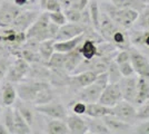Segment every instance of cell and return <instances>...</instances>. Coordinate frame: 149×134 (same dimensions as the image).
Segmentation results:
<instances>
[{
    "mask_svg": "<svg viewBox=\"0 0 149 134\" xmlns=\"http://www.w3.org/2000/svg\"><path fill=\"white\" fill-rule=\"evenodd\" d=\"M104 10L109 16V18L116 25L125 30L129 29L131 26L137 21L139 13L134 9H121L117 8L112 4H104Z\"/></svg>",
    "mask_w": 149,
    "mask_h": 134,
    "instance_id": "obj_1",
    "label": "cell"
},
{
    "mask_svg": "<svg viewBox=\"0 0 149 134\" xmlns=\"http://www.w3.org/2000/svg\"><path fill=\"white\" fill-rule=\"evenodd\" d=\"M108 84H109V79H108V75L106 72L97 75L93 83L89 84L88 86L84 87V88H80V91L78 92V95H77L78 101L85 103L98 102V98H99L101 92Z\"/></svg>",
    "mask_w": 149,
    "mask_h": 134,
    "instance_id": "obj_2",
    "label": "cell"
},
{
    "mask_svg": "<svg viewBox=\"0 0 149 134\" xmlns=\"http://www.w3.org/2000/svg\"><path fill=\"white\" fill-rule=\"evenodd\" d=\"M49 17L48 13H40L37 17V19L33 21V24L26 30V37L30 39H35L37 41H44L47 39H50L49 32H48V26H49Z\"/></svg>",
    "mask_w": 149,
    "mask_h": 134,
    "instance_id": "obj_3",
    "label": "cell"
},
{
    "mask_svg": "<svg viewBox=\"0 0 149 134\" xmlns=\"http://www.w3.org/2000/svg\"><path fill=\"white\" fill-rule=\"evenodd\" d=\"M17 96L26 103H32L35 97L37 96L38 92L45 87L50 86L47 82L44 81H33V82H27V83H17Z\"/></svg>",
    "mask_w": 149,
    "mask_h": 134,
    "instance_id": "obj_4",
    "label": "cell"
},
{
    "mask_svg": "<svg viewBox=\"0 0 149 134\" xmlns=\"http://www.w3.org/2000/svg\"><path fill=\"white\" fill-rule=\"evenodd\" d=\"M30 69V64L22 57H17L13 64L9 66L6 74V78L8 82L11 83H20L28 76Z\"/></svg>",
    "mask_w": 149,
    "mask_h": 134,
    "instance_id": "obj_5",
    "label": "cell"
},
{
    "mask_svg": "<svg viewBox=\"0 0 149 134\" xmlns=\"http://www.w3.org/2000/svg\"><path fill=\"white\" fill-rule=\"evenodd\" d=\"M35 109L40 114L46 115L49 119H58V120H66L67 117V109L63 104L58 101H50L46 104L35 105Z\"/></svg>",
    "mask_w": 149,
    "mask_h": 134,
    "instance_id": "obj_6",
    "label": "cell"
},
{
    "mask_svg": "<svg viewBox=\"0 0 149 134\" xmlns=\"http://www.w3.org/2000/svg\"><path fill=\"white\" fill-rule=\"evenodd\" d=\"M111 115L129 124H134L137 121V109L134 107L132 103L127 102L125 100L112 106Z\"/></svg>",
    "mask_w": 149,
    "mask_h": 134,
    "instance_id": "obj_7",
    "label": "cell"
},
{
    "mask_svg": "<svg viewBox=\"0 0 149 134\" xmlns=\"http://www.w3.org/2000/svg\"><path fill=\"white\" fill-rule=\"evenodd\" d=\"M123 100L124 98H123L119 83H109L101 92L98 98V103L108 107H112Z\"/></svg>",
    "mask_w": 149,
    "mask_h": 134,
    "instance_id": "obj_8",
    "label": "cell"
},
{
    "mask_svg": "<svg viewBox=\"0 0 149 134\" xmlns=\"http://www.w3.org/2000/svg\"><path fill=\"white\" fill-rule=\"evenodd\" d=\"M129 56H130V63L134 67L135 74L138 76L143 77L149 81V59L143 53L135 49V48H129Z\"/></svg>",
    "mask_w": 149,
    "mask_h": 134,
    "instance_id": "obj_9",
    "label": "cell"
},
{
    "mask_svg": "<svg viewBox=\"0 0 149 134\" xmlns=\"http://www.w3.org/2000/svg\"><path fill=\"white\" fill-rule=\"evenodd\" d=\"M21 11V8L13 1L5 0L0 5V28H9Z\"/></svg>",
    "mask_w": 149,
    "mask_h": 134,
    "instance_id": "obj_10",
    "label": "cell"
},
{
    "mask_svg": "<svg viewBox=\"0 0 149 134\" xmlns=\"http://www.w3.org/2000/svg\"><path fill=\"white\" fill-rule=\"evenodd\" d=\"M106 41L111 43L116 48L119 49H129L130 48V39L125 29L116 25L104 38Z\"/></svg>",
    "mask_w": 149,
    "mask_h": 134,
    "instance_id": "obj_11",
    "label": "cell"
},
{
    "mask_svg": "<svg viewBox=\"0 0 149 134\" xmlns=\"http://www.w3.org/2000/svg\"><path fill=\"white\" fill-rule=\"evenodd\" d=\"M26 32H19L11 27H9V30H3L2 35H0V43H3L13 49L19 48L26 41Z\"/></svg>",
    "mask_w": 149,
    "mask_h": 134,
    "instance_id": "obj_12",
    "label": "cell"
},
{
    "mask_svg": "<svg viewBox=\"0 0 149 134\" xmlns=\"http://www.w3.org/2000/svg\"><path fill=\"white\" fill-rule=\"evenodd\" d=\"M85 32L84 26L79 22H66L65 25L59 27L55 40H67L74 38L79 35H82Z\"/></svg>",
    "mask_w": 149,
    "mask_h": 134,
    "instance_id": "obj_13",
    "label": "cell"
},
{
    "mask_svg": "<svg viewBox=\"0 0 149 134\" xmlns=\"http://www.w3.org/2000/svg\"><path fill=\"white\" fill-rule=\"evenodd\" d=\"M39 13L37 10H21L10 27L19 32H26L33 24V21L37 19Z\"/></svg>",
    "mask_w": 149,
    "mask_h": 134,
    "instance_id": "obj_14",
    "label": "cell"
},
{
    "mask_svg": "<svg viewBox=\"0 0 149 134\" xmlns=\"http://www.w3.org/2000/svg\"><path fill=\"white\" fill-rule=\"evenodd\" d=\"M96 77H97V74H95L90 70L74 73L72 75L68 76V85L72 86L74 88H84L89 84L93 83Z\"/></svg>",
    "mask_w": 149,
    "mask_h": 134,
    "instance_id": "obj_15",
    "label": "cell"
},
{
    "mask_svg": "<svg viewBox=\"0 0 149 134\" xmlns=\"http://www.w3.org/2000/svg\"><path fill=\"white\" fill-rule=\"evenodd\" d=\"M120 89H121V94L123 98L125 101L129 103L135 102V97H136V89H137V77L128 76V77H121V79L118 82Z\"/></svg>",
    "mask_w": 149,
    "mask_h": 134,
    "instance_id": "obj_16",
    "label": "cell"
},
{
    "mask_svg": "<svg viewBox=\"0 0 149 134\" xmlns=\"http://www.w3.org/2000/svg\"><path fill=\"white\" fill-rule=\"evenodd\" d=\"M101 119H102V121H104V123L106 124V126L109 130L110 133H116V134L129 133L130 130H132L131 124L119 120V119H117L113 115H106V116L101 117Z\"/></svg>",
    "mask_w": 149,
    "mask_h": 134,
    "instance_id": "obj_17",
    "label": "cell"
},
{
    "mask_svg": "<svg viewBox=\"0 0 149 134\" xmlns=\"http://www.w3.org/2000/svg\"><path fill=\"white\" fill-rule=\"evenodd\" d=\"M66 124L68 126L69 133L71 134H87L88 133V125L86 120L81 117V115L71 114L67 115L66 117Z\"/></svg>",
    "mask_w": 149,
    "mask_h": 134,
    "instance_id": "obj_18",
    "label": "cell"
},
{
    "mask_svg": "<svg viewBox=\"0 0 149 134\" xmlns=\"http://www.w3.org/2000/svg\"><path fill=\"white\" fill-rule=\"evenodd\" d=\"M0 98L2 106H13L17 100V89L11 82H5L0 88Z\"/></svg>",
    "mask_w": 149,
    "mask_h": 134,
    "instance_id": "obj_19",
    "label": "cell"
},
{
    "mask_svg": "<svg viewBox=\"0 0 149 134\" xmlns=\"http://www.w3.org/2000/svg\"><path fill=\"white\" fill-rule=\"evenodd\" d=\"M84 39H85V34L79 35V36H77L74 38L67 39V40H55L54 48H55V51L69 53V51H74L76 47H78Z\"/></svg>",
    "mask_w": 149,
    "mask_h": 134,
    "instance_id": "obj_20",
    "label": "cell"
},
{
    "mask_svg": "<svg viewBox=\"0 0 149 134\" xmlns=\"http://www.w3.org/2000/svg\"><path fill=\"white\" fill-rule=\"evenodd\" d=\"M85 115L88 117H97L101 119L106 115H111V107L105 106L98 102L86 103Z\"/></svg>",
    "mask_w": 149,
    "mask_h": 134,
    "instance_id": "obj_21",
    "label": "cell"
},
{
    "mask_svg": "<svg viewBox=\"0 0 149 134\" xmlns=\"http://www.w3.org/2000/svg\"><path fill=\"white\" fill-rule=\"evenodd\" d=\"M147 100H149V81L143 77H137V89L136 97H135V104L141 105Z\"/></svg>",
    "mask_w": 149,
    "mask_h": 134,
    "instance_id": "obj_22",
    "label": "cell"
},
{
    "mask_svg": "<svg viewBox=\"0 0 149 134\" xmlns=\"http://www.w3.org/2000/svg\"><path fill=\"white\" fill-rule=\"evenodd\" d=\"M82 59L84 58H82L80 51H79V46L76 47L74 51L66 53V60H65V66H63L65 72L71 74L78 67V65L80 64Z\"/></svg>",
    "mask_w": 149,
    "mask_h": 134,
    "instance_id": "obj_23",
    "label": "cell"
},
{
    "mask_svg": "<svg viewBox=\"0 0 149 134\" xmlns=\"http://www.w3.org/2000/svg\"><path fill=\"white\" fill-rule=\"evenodd\" d=\"M112 5L121 9H134L140 13L146 5L148 4L147 0H110Z\"/></svg>",
    "mask_w": 149,
    "mask_h": 134,
    "instance_id": "obj_24",
    "label": "cell"
},
{
    "mask_svg": "<svg viewBox=\"0 0 149 134\" xmlns=\"http://www.w3.org/2000/svg\"><path fill=\"white\" fill-rule=\"evenodd\" d=\"M79 51L84 59L90 60L97 57V44L91 39H84L79 45Z\"/></svg>",
    "mask_w": 149,
    "mask_h": 134,
    "instance_id": "obj_25",
    "label": "cell"
},
{
    "mask_svg": "<svg viewBox=\"0 0 149 134\" xmlns=\"http://www.w3.org/2000/svg\"><path fill=\"white\" fill-rule=\"evenodd\" d=\"M88 125V133L91 134H109V130L107 128L102 119L97 117H85Z\"/></svg>",
    "mask_w": 149,
    "mask_h": 134,
    "instance_id": "obj_26",
    "label": "cell"
},
{
    "mask_svg": "<svg viewBox=\"0 0 149 134\" xmlns=\"http://www.w3.org/2000/svg\"><path fill=\"white\" fill-rule=\"evenodd\" d=\"M13 131L15 134H30L31 126L25 121L17 109H13Z\"/></svg>",
    "mask_w": 149,
    "mask_h": 134,
    "instance_id": "obj_27",
    "label": "cell"
},
{
    "mask_svg": "<svg viewBox=\"0 0 149 134\" xmlns=\"http://www.w3.org/2000/svg\"><path fill=\"white\" fill-rule=\"evenodd\" d=\"M47 133L49 134H68L69 130L65 120L50 119L47 121Z\"/></svg>",
    "mask_w": 149,
    "mask_h": 134,
    "instance_id": "obj_28",
    "label": "cell"
},
{
    "mask_svg": "<svg viewBox=\"0 0 149 134\" xmlns=\"http://www.w3.org/2000/svg\"><path fill=\"white\" fill-rule=\"evenodd\" d=\"M54 43L55 39H47L44 41H40L39 46H38V53L41 57V60L45 64L48 62V59L51 57V55L55 53V48H54Z\"/></svg>",
    "mask_w": 149,
    "mask_h": 134,
    "instance_id": "obj_29",
    "label": "cell"
},
{
    "mask_svg": "<svg viewBox=\"0 0 149 134\" xmlns=\"http://www.w3.org/2000/svg\"><path fill=\"white\" fill-rule=\"evenodd\" d=\"M65 60H66V53L55 51L45 65L47 67L51 68L52 70H63L65 72V69H63Z\"/></svg>",
    "mask_w": 149,
    "mask_h": 134,
    "instance_id": "obj_30",
    "label": "cell"
},
{
    "mask_svg": "<svg viewBox=\"0 0 149 134\" xmlns=\"http://www.w3.org/2000/svg\"><path fill=\"white\" fill-rule=\"evenodd\" d=\"M88 11H89V16H90V20H91V24H93V28L98 32L99 29V24H100V9L98 6V2L96 0H91L88 2Z\"/></svg>",
    "mask_w": 149,
    "mask_h": 134,
    "instance_id": "obj_31",
    "label": "cell"
},
{
    "mask_svg": "<svg viewBox=\"0 0 149 134\" xmlns=\"http://www.w3.org/2000/svg\"><path fill=\"white\" fill-rule=\"evenodd\" d=\"M129 39H130V44L135 46H143L149 48V30L134 32Z\"/></svg>",
    "mask_w": 149,
    "mask_h": 134,
    "instance_id": "obj_32",
    "label": "cell"
},
{
    "mask_svg": "<svg viewBox=\"0 0 149 134\" xmlns=\"http://www.w3.org/2000/svg\"><path fill=\"white\" fill-rule=\"evenodd\" d=\"M18 57H22L26 59L29 64H35V63H41V57L39 55L37 49H32L29 47H25L22 49H20Z\"/></svg>",
    "mask_w": 149,
    "mask_h": 134,
    "instance_id": "obj_33",
    "label": "cell"
},
{
    "mask_svg": "<svg viewBox=\"0 0 149 134\" xmlns=\"http://www.w3.org/2000/svg\"><path fill=\"white\" fill-rule=\"evenodd\" d=\"M52 100H55V95H54L51 87L48 86V87H45L38 92L37 96L35 97L32 103H33V105H41V104H46Z\"/></svg>",
    "mask_w": 149,
    "mask_h": 134,
    "instance_id": "obj_34",
    "label": "cell"
},
{
    "mask_svg": "<svg viewBox=\"0 0 149 134\" xmlns=\"http://www.w3.org/2000/svg\"><path fill=\"white\" fill-rule=\"evenodd\" d=\"M107 75H108V79H109V83H118L119 81L121 79V73L119 70L118 64L115 62V60H111L110 64L108 65V68L106 70Z\"/></svg>",
    "mask_w": 149,
    "mask_h": 134,
    "instance_id": "obj_35",
    "label": "cell"
},
{
    "mask_svg": "<svg viewBox=\"0 0 149 134\" xmlns=\"http://www.w3.org/2000/svg\"><path fill=\"white\" fill-rule=\"evenodd\" d=\"M16 109H18V112L20 113V115L25 119V121L31 126V125L33 124V122H35V115H33L32 109H31L29 106L25 105L22 102H19L18 104H17V106H16Z\"/></svg>",
    "mask_w": 149,
    "mask_h": 134,
    "instance_id": "obj_36",
    "label": "cell"
},
{
    "mask_svg": "<svg viewBox=\"0 0 149 134\" xmlns=\"http://www.w3.org/2000/svg\"><path fill=\"white\" fill-rule=\"evenodd\" d=\"M61 4L62 10L67 8H74L82 11L85 8H87L89 0H59Z\"/></svg>",
    "mask_w": 149,
    "mask_h": 134,
    "instance_id": "obj_37",
    "label": "cell"
},
{
    "mask_svg": "<svg viewBox=\"0 0 149 134\" xmlns=\"http://www.w3.org/2000/svg\"><path fill=\"white\" fill-rule=\"evenodd\" d=\"M3 124L9 131V134H15L13 131V109L11 106H7L3 112Z\"/></svg>",
    "mask_w": 149,
    "mask_h": 134,
    "instance_id": "obj_38",
    "label": "cell"
},
{
    "mask_svg": "<svg viewBox=\"0 0 149 134\" xmlns=\"http://www.w3.org/2000/svg\"><path fill=\"white\" fill-rule=\"evenodd\" d=\"M138 25L145 30H149V5L147 4L146 7L138 15Z\"/></svg>",
    "mask_w": 149,
    "mask_h": 134,
    "instance_id": "obj_39",
    "label": "cell"
},
{
    "mask_svg": "<svg viewBox=\"0 0 149 134\" xmlns=\"http://www.w3.org/2000/svg\"><path fill=\"white\" fill-rule=\"evenodd\" d=\"M63 13L66 16L67 22H80L81 11L74 8H67L63 9Z\"/></svg>",
    "mask_w": 149,
    "mask_h": 134,
    "instance_id": "obj_40",
    "label": "cell"
},
{
    "mask_svg": "<svg viewBox=\"0 0 149 134\" xmlns=\"http://www.w3.org/2000/svg\"><path fill=\"white\" fill-rule=\"evenodd\" d=\"M48 17H49V20L51 22L56 24L58 26H62L67 22V19H66V16L62 10L60 11H54V13H48Z\"/></svg>",
    "mask_w": 149,
    "mask_h": 134,
    "instance_id": "obj_41",
    "label": "cell"
},
{
    "mask_svg": "<svg viewBox=\"0 0 149 134\" xmlns=\"http://www.w3.org/2000/svg\"><path fill=\"white\" fill-rule=\"evenodd\" d=\"M137 109V120L138 121H145L149 119V100H147Z\"/></svg>",
    "mask_w": 149,
    "mask_h": 134,
    "instance_id": "obj_42",
    "label": "cell"
},
{
    "mask_svg": "<svg viewBox=\"0 0 149 134\" xmlns=\"http://www.w3.org/2000/svg\"><path fill=\"white\" fill-rule=\"evenodd\" d=\"M118 67H119L120 73H121V75H123V77H128V76L135 75V70H134V67H132V65H131L130 60L121 63V64H118Z\"/></svg>",
    "mask_w": 149,
    "mask_h": 134,
    "instance_id": "obj_43",
    "label": "cell"
},
{
    "mask_svg": "<svg viewBox=\"0 0 149 134\" xmlns=\"http://www.w3.org/2000/svg\"><path fill=\"white\" fill-rule=\"evenodd\" d=\"M44 10L47 13H54V11H60L62 10L61 4L59 0H48L47 4L45 5Z\"/></svg>",
    "mask_w": 149,
    "mask_h": 134,
    "instance_id": "obj_44",
    "label": "cell"
},
{
    "mask_svg": "<svg viewBox=\"0 0 149 134\" xmlns=\"http://www.w3.org/2000/svg\"><path fill=\"white\" fill-rule=\"evenodd\" d=\"M129 59H130L129 49H120V51H117L115 57H113V60L117 64H121V63H125V62H128Z\"/></svg>",
    "mask_w": 149,
    "mask_h": 134,
    "instance_id": "obj_45",
    "label": "cell"
},
{
    "mask_svg": "<svg viewBox=\"0 0 149 134\" xmlns=\"http://www.w3.org/2000/svg\"><path fill=\"white\" fill-rule=\"evenodd\" d=\"M132 132L138 134H149V119L145 120L140 124H138L136 128H134Z\"/></svg>",
    "mask_w": 149,
    "mask_h": 134,
    "instance_id": "obj_46",
    "label": "cell"
},
{
    "mask_svg": "<svg viewBox=\"0 0 149 134\" xmlns=\"http://www.w3.org/2000/svg\"><path fill=\"white\" fill-rule=\"evenodd\" d=\"M85 111H86V103L78 101V102L74 103L72 105V112L74 114L78 115H85Z\"/></svg>",
    "mask_w": 149,
    "mask_h": 134,
    "instance_id": "obj_47",
    "label": "cell"
},
{
    "mask_svg": "<svg viewBox=\"0 0 149 134\" xmlns=\"http://www.w3.org/2000/svg\"><path fill=\"white\" fill-rule=\"evenodd\" d=\"M8 68H9L8 62H7L5 58H0V81H2L6 77Z\"/></svg>",
    "mask_w": 149,
    "mask_h": 134,
    "instance_id": "obj_48",
    "label": "cell"
},
{
    "mask_svg": "<svg viewBox=\"0 0 149 134\" xmlns=\"http://www.w3.org/2000/svg\"><path fill=\"white\" fill-rule=\"evenodd\" d=\"M59 27L60 26L56 25V24H54V22H49V26H48V32H49V37L50 39H55L56 37L57 32L59 30Z\"/></svg>",
    "mask_w": 149,
    "mask_h": 134,
    "instance_id": "obj_49",
    "label": "cell"
},
{
    "mask_svg": "<svg viewBox=\"0 0 149 134\" xmlns=\"http://www.w3.org/2000/svg\"><path fill=\"white\" fill-rule=\"evenodd\" d=\"M32 0H13V2L15 5H17L18 7H24L26 5H28L29 2H31Z\"/></svg>",
    "mask_w": 149,
    "mask_h": 134,
    "instance_id": "obj_50",
    "label": "cell"
},
{
    "mask_svg": "<svg viewBox=\"0 0 149 134\" xmlns=\"http://www.w3.org/2000/svg\"><path fill=\"white\" fill-rule=\"evenodd\" d=\"M0 134H9V131L6 128V125L3 124V122L0 123Z\"/></svg>",
    "mask_w": 149,
    "mask_h": 134,
    "instance_id": "obj_51",
    "label": "cell"
},
{
    "mask_svg": "<svg viewBox=\"0 0 149 134\" xmlns=\"http://www.w3.org/2000/svg\"><path fill=\"white\" fill-rule=\"evenodd\" d=\"M47 1H48V0H39V4H40V8H41V9L45 8V5L47 4Z\"/></svg>",
    "mask_w": 149,
    "mask_h": 134,
    "instance_id": "obj_52",
    "label": "cell"
},
{
    "mask_svg": "<svg viewBox=\"0 0 149 134\" xmlns=\"http://www.w3.org/2000/svg\"><path fill=\"white\" fill-rule=\"evenodd\" d=\"M1 112H2V109H1V105H0V115H1Z\"/></svg>",
    "mask_w": 149,
    "mask_h": 134,
    "instance_id": "obj_53",
    "label": "cell"
}]
</instances>
